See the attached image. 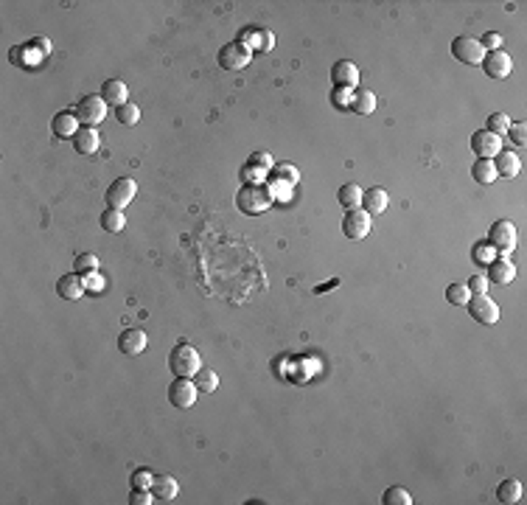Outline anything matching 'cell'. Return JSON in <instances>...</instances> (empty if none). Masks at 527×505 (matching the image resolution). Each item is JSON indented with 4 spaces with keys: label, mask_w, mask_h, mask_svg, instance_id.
<instances>
[{
    "label": "cell",
    "mask_w": 527,
    "mask_h": 505,
    "mask_svg": "<svg viewBox=\"0 0 527 505\" xmlns=\"http://www.w3.org/2000/svg\"><path fill=\"white\" fill-rule=\"evenodd\" d=\"M152 494H155V499H163V502H168V499H174L180 494V486H177V480L174 477H168V475H155V483H152Z\"/></svg>",
    "instance_id": "cell-22"
},
{
    "label": "cell",
    "mask_w": 527,
    "mask_h": 505,
    "mask_svg": "<svg viewBox=\"0 0 527 505\" xmlns=\"http://www.w3.org/2000/svg\"><path fill=\"white\" fill-rule=\"evenodd\" d=\"M73 267H76V273L79 275H93L96 270H99V259H96V253H79L76 256V261H73Z\"/></svg>",
    "instance_id": "cell-33"
},
{
    "label": "cell",
    "mask_w": 527,
    "mask_h": 505,
    "mask_svg": "<svg viewBox=\"0 0 527 505\" xmlns=\"http://www.w3.org/2000/svg\"><path fill=\"white\" fill-rule=\"evenodd\" d=\"M99 132H96V126H79V132L73 135V149L79 155H96L99 152Z\"/></svg>",
    "instance_id": "cell-17"
},
{
    "label": "cell",
    "mask_w": 527,
    "mask_h": 505,
    "mask_svg": "<svg viewBox=\"0 0 527 505\" xmlns=\"http://www.w3.org/2000/svg\"><path fill=\"white\" fill-rule=\"evenodd\" d=\"M479 46H482V48H491V51H499V48H502V34H497V31H488L486 37L479 39Z\"/></svg>",
    "instance_id": "cell-41"
},
{
    "label": "cell",
    "mask_w": 527,
    "mask_h": 505,
    "mask_svg": "<svg viewBox=\"0 0 527 505\" xmlns=\"http://www.w3.org/2000/svg\"><path fill=\"white\" fill-rule=\"evenodd\" d=\"M152 497H155V494H152L149 488H135V491L129 494V502H132V505H146V502H152Z\"/></svg>",
    "instance_id": "cell-42"
},
{
    "label": "cell",
    "mask_w": 527,
    "mask_h": 505,
    "mask_svg": "<svg viewBox=\"0 0 527 505\" xmlns=\"http://www.w3.org/2000/svg\"><path fill=\"white\" fill-rule=\"evenodd\" d=\"M350 110L357 115H370L376 110V93L373 90H357L354 99H350Z\"/></svg>",
    "instance_id": "cell-26"
},
{
    "label": "cell",
    "mask_w": 527,
    "mask_h": 505,
    "mask_svg": "<svg viewBox=\"0 0 527 505\" xmlns=\"http://www.w3.org/2000/svg\"><path fill=\"white\" fill-rule=\"evenodd\" d=\"M123 225H126L123 210H118V208H107L104 214H101V228H104L107 233H121Z\"/></svg>",
    "instance_id": "cell-29"
},
{
    "label": "cell",
    "mask_w": 527,
    "mask_h": 505,
    "mask_svg": "<svg viewBox=\"0 0 527 505\" xmlns=\"http://www.w3.org/2000/svg\"><path fill=\"white\" fill-rule=\"evenodd\" d=\"M272 202H275V194H272L270 183H247V186H241V191L236 197V205L244 210V214H250V217L270 210Z\"/></svg>",
    "instance_id": "cell-1"
},
{
    "label": "cell",
    "mask_w": 527,
    "mask_h": 505,
    "mask_svg": "<svg viewBox=\"0 0 527 505\" xmlns=\"http://www.w3.org/2000/svg\"><path fill=\"white\" fill-rule=\"evenodd\" d=\"M362 205L368 208V214H384L387 210V205H390V197H387V191L384 188H379V186H373L370 191H365L362 194Z\"/></svg>",
    "instance_id": "cell-21"
},
{
    "label": "cell",
    "mask_w": 527,
    "mask_h": 505,
    "mask_svg": "<svg viewBox=\"0 0 527 505\" xmlns=\"http://www.w3.org/2000/svg\"><path fill=\"white\" fill-rule=\"evenodd\" d=\"M471 177H474L479 186H491V183L497 180L494 160H482V157H477V163L471 166Z\"/></svg>",
    "instance_id": "cell-24"
},
{
    "label": "cell",
    "mask_w": 527,
    "mask_h": 505,
    "mask_svg": "<svg viewBox=\"0 0 527 505\" xmlns=\"http://www.w3.org/2000/svg\"><path fill=\"white\" fill-rule=\"evenodd\" d=\"M152 483H155V475L149 469H135V472H132V486H135V488H149L152 491Z\"/></svg>",
    "instance_id": "cell-38"
},
{
    "label": "cell",
    "mask_w": 527,
    "mask_h": 505,
    "mask_svg": "<svg viewBox=\"0 0 527 505\" xmlns=\"http://www.w3.org/2000/svg\"><path fill=\"white\" fill-rule=\"evenodd\" d=\"M494 168H497V177H516L519 172H521V160H519V155L516 152H510V149H502L497 157H494Z\"/></svg>",
    "instance_id": "cell-18"
},
{
    "label": "cell",
    "mask_w": 527,
    "mask_h": 505,
    "mask_svg": "<svg viewBox=\"0 0 527 505\" xmlns=\"http://www.w3.org/2000/svg\"><path fill=\"white\" fill-rule=\"evenodd\" d=\"M51 130H54L57 138H73V135L79 132V118H76V112H59V115H54Z\"/></svg>",
    "instance_id": "cell-20"
},
{
    "label": "cell",
    "mask_w": 527,
    "mask_h": 505,
    "mask_svg": "<svg viewBox=\"0 0 527 505\" xmlns=\"http://www.w3.org/2000/svg\"><path fill=\"white\" fill-rule=\"evenodd\" d=\"M115 118H118L123 126H135V123L141 121V110H138V104L126 101V104H121V107L115 110Z\"/></svg>",
    "instance_id": "cell-31"
},
{
    "label": "cell",
    "mask_w": 527,
    "mask_h": 505,
    "mask_svg": "<svg viewBox=\"0 0 527 505\" xmlns=\"http://www.w3.org/2000/svg\"><path fill=\"white\" fill-rule=\"evenodd\" d=\"M513 121L505 115V112H494V115H488V126H486V130L488 132H494V135H508V126H510Z\"/></svg>",
    "instance_id": "cell-35"
},
{
    "label": "cell",
    "mask_w": 527,
    "mask_h": 505,
    "mask_svg": "<svg viewBox=\"0 0 527 505\" xmlns=\"http://www.w3.org/2000/svg\"><path fill=\"white\" fill-rule=\"evenodd\" d=\"M126 96H129V90H126V84H123L121 79H107V81H104L101 99H104L107 104L121 107V104H126Z\"/></svg>",
    "instance_id": "cell-23"
},
{
    "label": "cell",
    "mask_w": 527,
    "mask_h": 505,
    "mask_svg": "<svg viewBox=\"0 0 527 505\" xmlns=\"http://www.w3.org/2000/svg\"><path fill=\"white\" fill-rule=\"evenodd\" d=\"M239 42H244V46L250 48V51H272L275 48V34L270 31V28H258V26H250L241 37H239Z\"/></svg>",
    "instance_id": "cell-12"
},
{
    "label": "cell",
    "mask_w": 527,
    "mask_h": 505,
    "mask_svg": "<svg viewBox=\"0 0 527 505\" xmlns=\"http://www.w3.org/2000/svg\"><path fill=\"white\" fill-rule=\"evenodd\" d=\"M197 393H199V388L191 382V379L177 376V379L171 382V388H168V402L177 407V410H188V407L197 404Z\"/></svg>",
    "instance_id": "cell-6"
},
{
    "label": "cell",
    "mask_w": 527,
    "mask_h": 505,
    "mask_svg": "<svg viewBox=\"0 0 527 505\" xmlns=\"http://www.w3.org/2000/svg\"><path fill=\"white\" fill-rule=\"evenodd\" d=\"M250 62H252V51L244 46V42H239V39L219 51V68H225V70H241Z\"/></svg>",
    "instance_id": "cell-7"
},
{
    "label": "cell",
    "mask_w": 527,
    "mask_h": 505,
    "mask_svg": "<svg viewBox=\"0 0 527 505\" xmlns=\"http://www.w3.org/2000/svg\"><path fill=\"white\" fill-rule=\"evenodd\" d=\"M381 502H384V505H412V494H410L407 488L392 486V488H387V491H384Z\"/></svg>",
    "instance_id": "cell-32"
},
{
    "label": "cell",
    "mask_w": 527,
    "mask_h": 505,
    "mask_svg": "<svg viewBox=\"0 0 527 505\" xmlns=\"http://www.w3.org/2000/svg\"><path fill=\"white\" fill-rule=\"evenodd\" d=\"M488 244L499 253V256L513 253V247H516V228H513V222H508V219L494 222L491 230H488Z\"/></svg>",
    "instance_id": "cell-5"
},
{
    "label": "cell",
    "mask_w": 527,
    "mask_h": 505,
    "mask_svg": "<svg viewBox=\"0 0 527 505\" xmlns=\"http://www.w3.org/2000/svg\"><path fill=\"white\" fill-rule=\"evenodd\" d=\"M497 499H499V502H505V505L519 502V499H521V483H519L516 477L502 480V483H499V488H497Z\"/></svg>",
    "instance_id": "cell-27"
},
{
    "label": "cell",
    "mask_w": 527,
    "mask_h": 505,
    "mask_svg": "<svg viewBox=\"0 0 527 505\" xmlns=\"http://www.w3.org/2000/svg\"><path fill=\"white\" fill-rule=\"evenodd\" d=\"M247 166H250V168H255V172H261V175H267L275 163H272L270 152H252V155H250V160H247Z\"/></svg>",
    "instance_id": "cell-36"
},
{
    "label": "cell",
    "mask_w": 527,
    "mask_h": 505,
    "mask_svg": "<svg viewBox=\"0 0 527 505\" xmlns=\"http://www.w3.org/2000/svg\"><path fill=\"white\" fill-rule=\"evenodd\" d=\"M466 286L471 295H488V278L486 275H471Z\"/></svg>",
    "instance_id": "cell-40"
},
{
    "label": "cell",
    "mask_w": 527,
    "mask_h": 505,
    "mask_svg": "<svg viewBox=\"0 0 527 505\" xmlns=\"http://www.w3.org/2000/svg\"><path fill=\"white\" fill-rule=\"evenodd\" d=\"M508 138H510L516 146H524V143H527V126H524L521 121L510 123V126H508Z\"/></svg>",
    "instance_id": "cell-39"
},
{
    "label": "cell",
    "mask_w": 527,
    "mask_h": 505,
    "mask_svg": "<svg viewBox=\"0 0 527 505\" xmlns=\"http://www.w3.org/2000/svg\"><path fill=\"white\" fill-rule=\"evenodd\" d=\"M135 194H138V183H135V180H132V177H118V180L107 188V205L123 210L132 199H135Z\"/></svg>",
    "instance_id": "cell-9"
},
{
    "label": "cell",
    "mask_w": 527,
    "mask_h": 505,
    "mask_svg": "<svg viewBox=\"0 0 527 505\" xmlns=\"http://www.w3.org/2000/svg\"><path fill=\"white\" fill-rule=\"evenodd\" d=\"M331 79H334V84H339V88H357L359 84V68L350 62V59H342V62H337L334 68H331Z\"/></svg>",
    "instance_id": "cell-16"
},
{
    "label": "cell",
    "mask_w": 527,
    "mask_h": 505,
    "mask_svg": "<svg viewBox=\"0 0 527 505\" xmlns=\"http://www.w3.org/2000/svg\"><path fill=\"white\" fill-rule=\"evenodd\" d=\"M194 385L199 388V393H213L219 388V373L210 370V368H199L194 373Z\"/></svg>",
    "instance_id": "cell-28"
},
{
    "label": "cell",
    "mask_w": 527,
    "mask_h": 505,
    "mask_svg": "<svg viewBox=\"0 0 527 505\" xmlns=\"http://www.w3.org/2000/svg\"><path fill=\"white\" fill-rule=\"evenodd\" d=\"M342 233L348 239H354V241L365 239L370 233V214H368V210H362V208L348 210L345 219H342Z\"/></svg>",
    "instance_id": "cell-10"
},
{
    "label": "cell",
    "mask_w": 527,
    "mask_h": 505,
    "mask_svg": "<svg viewBox=\"0 0 527 505\" xmlns=\"http://www.w3.org/2000/svg\"><path fill=\"white\" fill-rule=\"evenodd\" d=\"M362 194H365V191H362L357 183H345V186L339 188L337 199H339V205H342V208L354 210V208H362Z\"/></svg>",
    "instance_id": "cell-25"
},
{
    "label": "cell",
    "mask_w": 527,
    "mask_h": 505,
    "mask_svg": "<svg viewBox=\"0 0 527 505\" xmlns=\"http://www.w3.org/2000/svg\"><path fill=\"white\" fill-rule=\"evenodd\" d=\"M76 118L81 126H96L107 118V101L101 96H84L76 104Z\"/></svg>",
    "instance_id": "cell-3"
},
{
    "label": "cell",
    "mask_w": 527,
    "mask_h": 505,
    "mask_svg": "<svg viewBox=\"0 0 527 505\" xmlns=\"http://www.w3.org/2000/svg\"><path fill=\"white\" fill-rule=\"evenodd\" d=\"M452 54H455V59H460L466 65H482V59H486V48L479 46V39L466 37V34L452 42Z\"/></svg>",
    "instance_id": "cell-8"
},
{
    "label": "cell",
    "mask_w": 527,
    "mask_h": 505,
    "mask_svg": "<svg viewBox=\"0 0 527 505\" xmlns=\"http://www.w3.org/2000/svg\"><path fill=\"white\" fill-rule=\"evenodd\" d=\"M468 298H471V292H468L466 284H449V286H446V301H449L452 306H466Z\"/></svg>",
    "instance_id": "cell-30"
},
{
    "label": "cell",
    "mask_w": 527,
    "mask_h": 505,
    "mask_svg": "<svg viewBox=\"0 0 527 505\" xmlns=\"http://www.w3.org/2000/svg\"><path fill=\"white\" fill-rule=\"evenodd\" d=\"M272 177H275V180H284V183H289V186H295V183L300 180V172H297L292 163H275V166H272Z\"/></svg>",
    "instance_id": "cell-34"
},
{
    "label": "cell",
    "mask_w": 527,
    "mask_h": 505,
    "mask_svg": "<svg viewBox=\"0 0 527 505\" xmlns=\"http://www.w3.org/2000/svg\"><path fill=\"white\" fill-rule=\"evenodd\" d=\"M168 368L177 373V376H194L199 368H202V357H199V351L194 348V346H188V343H180L177 348H174L171 354H168Z\"/></svg>",
    "instance_id": "cell-2"
},
{
    "label": "cell",
    "mask_w": 527,
    "mask_h": 505,
    "mask_svg": "<svg viewBox=\"0 0 527 505\" xmlns=\"http://www.w3.org/2000/svg\"><path fill=\"white\" fill-rule=\"evenodd\" d=\"M146 343H149V337H146L143 328H126V331L118 337V348H121V354H126V357L143 354V351H146Z\"/></svg>",
    "instance_id": "cell-13"
},
{
    "label": "cell",
    "mask_w": 527,
    "mask_h": 505,
    "mask_svg": "<svg viewBox=\"0 0 527 505\" xmlns=\"http://www.w3.org/2000/svg\"><path fill=\"white\" fill-rule=\"evenodd\" d=\"M513 278H516V267H513V261H510L508 256L494 259V261L488 264V281H494V284H510Z\"/></svg>",
    "instance_id": "cell-19"
},
{
    "label": "cell",
    "mask_w": 527,
    "mask_h": 505,
    "mask_svg": "<svg viewBox=\"0 0 527 505\" xmlns=\"http://www.w3.org/2000/svg\"><path fill=\"white\" fill-rule=\"evenodd\" d=\"M494 259H497V250H494L488 241L474 247V261H479V264H491Z\"/></svg>",
    "instance_id": "cell-37"
},
{
    "label": "cell",
    "mask_w": 527,
    "mask_h": 505,
    "mask_svg": "<svg viewBox=\"0 0 527 505\" xmlns=\"http://www.w3.org/2000/svg\"><path fill=\"white\" fill-rule=\"evenodd\" d=\"M482 70H486L491 79H508L513 73V59L505 51H491L486 59H482Z\"/></svg>",
    "instance_id": "cell-14"
},
{
    "label": "cell",
    "mask_w": 527,
    "mask_h": 505,
    "mask_svg": "<svg viewBox=\"0 0 527 505\" xmlns=\"http://www.w3.org/2000/svg\"><path fill=\"white\" fill-rule=\"evenodd\" d=\"M334 96H337V104H348V107H350V99H348L350 93H348V88H339Z\"/></svg>",
    "instance_id": "cell-43"
},
{
    "label": "cell",
    "mask_w": 527,
    "mask_h": 505,
    "mask_svg": "<svg viewBox=\"0 0 527 505\" xmlns=\"http://www.w3.org/2000/svg\"><path fill=\"white\" fill-rule=\"evenodd\" d=\"M471 149H474V155L482 157V160H494V157L502 152V138L494 135V132H488V130H479V132L471 135Z\"/></svg>",
    "instance_id": "cell-11"
},
{
    "label": "cell",
    "mask_w": 527,
    "mask_h": 505,
    "mask_svg": "<svg viewBox=\"0 0 527 505\" xmlns=\"http://www.w3.org/2000/svg\"><path fill=\"white\" fill-rule=\"evenodd\" d=\"M466 306H468V315L482 326H494L499 320V306L488 295H471Z\"/></svg>",
    "instance_id": "cell-4"
},
{
    "label": "cell",
    "mask_w": 527,
    "mask_h": 505,
    "mask_svg": "<svg viewBox=\"0 0 527 505\" xmlns=\"http://www.w3.org/2000/svg\"><path fill=\"white\" fill-rule=\"evenodd\" d=\"M84 289H87V281H84L79 273L62 275V278L57 281V292H59V298H65V301H79V298H84Z\"/></svg>",
    "instance_id": "cell-15"
}]
</instances>
